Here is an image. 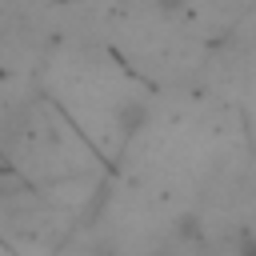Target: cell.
<instances>
[{"instance_id": "1", "label": "cell", "mask_w": 256, "mask_h": 256, "mask_svg": "<svg viewBox=\"0 0 256 256\" xmlns=\"http://www.w3.org/2000/svg\"><path fill=\"white\" fill-rule=\"evenodd\" d=\"M248 256H256V252H248Z\"/></svg>"}]
</instances>
